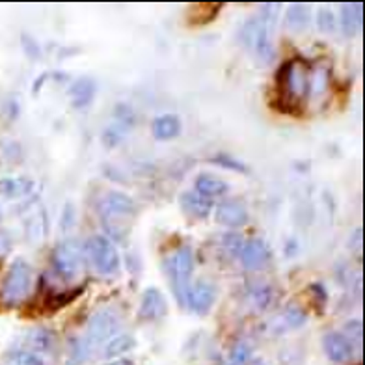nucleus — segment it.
<instances>
[{
  "mask_svg": "<svg viewBox=\"0 0 365 365\" xmlns=\"http://www.w3.org/2000/svg\"><path fill=\"white\" fill-rule=\"evenodd\" d=\"M237 257H239L240 264L248 270L264 269L270 263V259H272L269 246L264 245L261 239L245 240V245L239 250Z\"/></svg>",
  "mask_w": 365,
  "mask_h": 365,
  "instance_id": "nucleus-10",
  "label": "nucleus"
},
{
  "mask_svg": "<svg viewBox=\"0 0 365 365\" xmlns=\"http://www.w3.org/2000/svg\"><path fill=\"white\" fill-rule=\"evenodd\" d=\"M34 190V181L26 178H6L0 179V194L8 200H19L29 196Z\"/></svg>",
  "mask_w": 365,
  "mask_h": 365,
  "instance_id": "nucleus-20",
  "label": "nucleus"
},
{
  "mask_svg": "<svg viewBox=\"0 0 365 365\" xmlns=\"http://www.w3.org/2000/svg\"><path fill=\"white\" fill-rule=\"evenodd\" d=\"M242 245H245V239L239 233H226V235L222 237V250H224L226 255H231V257L239 255Z\"/></svg>",
  "mask_w": 365,
  "mask_h": 365,
  "instance_id": "nucleus-31",
  "label": "nucleus"
},
{
  "mask_svg": "<svg viewBox=\"0 0 365 365\" xmlns=\"http://www.w3.org/2000/svg\"><path fill=\"white\" fill-rule=\"evenodd\" d=\"M84 254L101 276H114L120 272V254L108 237L91 235L84 245Z\"/></svg>",
  "mask_w": 365,
  "mask_h": 365,
  "instance_id": "nucleus-6",
  "label": "nucleus"
},
{
  "mask_svg": "<svg viewBox=\"0 0 365 365\" xmlns=\"http://www.w3.org/2000/svg\"><path fill=\"white\" fill-rule=\"evenodd\" d=\"M8 248H10V239L6 237V233L0 231V252H6Z\"/></svg>",
  "mask_w": 365,
  "mask_h": 365,
  "instance_id": "nucleus-36",
  "label": "nucleus"
},
{
  "mask_svg": "<svg viewBox=\"0 0 365 365\" xmlns=\"http://www.w3.org/2000/svg\"><path fill=\"white\" fill-rule=\"evenodd\" d=\"M217 222L226 227H240L248 222V211L239 200H226L217 207Z\"/></svg>",
  "mask_w": 365,
  "mask_h": 365,
  "instance_id": "nucleus-14",
  "label": "nucleus"
},
{
  "mask_svg": "<svg viewBox=\"0 0 365 365\" xmlns=\"http://www.w3.org/2000/svg\"><path fill=\"white\" fill-rule=\"evenodd\" d=\"M345 337L352 343V346L360 349L361 343H364V322L360 319H351L345 324Z\"/></svg>",
  "mask_w": 365,
  "mask_h": 365,
  "instance_id": "nucleus-30",
  "label": "nucleus"
},
{
  "mask_svg": "<svg viewBox=\"0 0 365 365\" xmlns=\"http://www.w3.org/2000/svg\"><path fill=\"white\" fill-rule=\"evenodd\" d=\"M82 252L75 240H63L53 252V269L63 282H73L82 270Z\"/></svg>",
  "mask_w": 365,
  "mask_h": 365,
  "instance_id": "nucleus-7",
  "label": "nucleus"
},
{
  "mask_svg": "<svg viewBox=\"0 0 365 365\" xmlns=\"http://www.w3.org/2000/svg\"><path fill=\"white\" fill-rule=\"evenodd\" d=\"M285 24L291 30H302L309 24V8L304 4L289 6L287 14H285Z\"/></svg>",
  "mask_w": 365,
  "mask_h": 365,
  "instance_id": "nucleus-25",
  "label": "nucleus"
},
{
  "mask_svg": "<svg viewBox=\"0 0 365 365\" xmlns=\"http://www.w3.org/2000/svg\"><path fill=\"white\" fill-rule=\"evenodd\" d=\"M308 81L309 66L302 60L293 58L279 66L276 73V93L282 110H294L308 99Z\"/></svg>",
  "mask_w": 365,
  "mask_h": 365,
  "instance_id": "nucleus-2",
  "label": "nucleus"
},
{
  "mask_svg": "<svg viewBox=\"0 0 365 365\" xmlns=\"http://www.w3.org/2000/svg\"><path fill=\"white\" fill-rule=\"evenodd\" d=\"M136 345L135 337L129 336V334H120V336H114L112 339H108L103 349V358L106 360H114V358H120V356L127 354L129 351H133Z\"/></svg>",
  "mask_w": 365,
  "mask_h": 365,
  "instance_id": "nucleus-23",
  "label": "nucleus"
},
{
  "mask_svg": "<svg viewBox=\"0 0 365 365\" xmlns=\"http://www.w3.org/2000/svg\"><path fill=\"white\" fill-rule=\"evenodd\" d=\"M164 270L168 276V282L172 284L173 294L179 300V304H185L188 289H190V279L194 272V254L190 246H179L172 254L164 259Z\"/></svg>",
  "mask_w": 365,
  "mask_h": 365,
  "instance_id": "nucleus-5",
  "label": "nucleus"
},
{
  "mask_svg": "<svg viewBox=\"0 0 365 365\" xmlns=\"http://www.w3.org/2000/svg\"><path fill=\"white\" fill-rule=\"evenodd\" d=\"M6 365H47V361L26 349H14L6 358Z\"/></svg>",
  "mask_w": 365,
  "mask_h": 365,
  "instance_id": "nucleus-26",
  "label": "nucleus"
},
{
  "mask_svg": "<svg viewBox=\"0 0 365 365\" xmlns=\"http://www.w3.org/2000/svg\"><path fill=\"white\" fill-rule=\"evenodd\" d=\"M212 163H217V164H222V166H226V168H231V170H237V172H248L246 170L245 164H240L239 160L235 159H231V157H227L226 153H222L218 155L217 159H212Z\"/></svg>",
  "mask_w": 365,
  "mask_h": 365,
  "instance_id": "nucleus-35",
  "label": "nucleus"
},
{
  "mask_svg": "<svg viewBox=\"0 0 365 365\" xmlns=\"http://www.w3.org/2000/svg\"><path fill=\"white\" fill-rule=\"evenodd\" d=\"M364 26V6L360 2L341 6V29L345 36H356Z\"/></svg>",
  "mask_w": 365,
  "mask_h": 365,
  "instance_id": "nucleus-18",
  "label": "nucleus"
},
{
  "mask_svg": "<svg viewBox=\"0 0 365 365\" xmlns=\"http://www.w3.org/2000/svg\"><path fill=\"white\" fill-rule=\"evenodd\" d=\"M108 365H133V361H130V360H115V361H110Z\"/></svg>",
  "mask_w": 365,
  "mask_h": 365,
  "instance_id": "nucleus-37",
  "label": "nucleus"
},
{
  "mask_svg": "<svg viewBox=\"0 0 365 365\" xmlns=\"http://www.w3.org/2000/svg\"><path fill=\"white\" fill-rule=\"evenodd\" d=\"M349 250L360 259L361 252H364V231H361V227L354 230V233H352L351 239H349Z\"/></svg>",
  "mask_w": 365,
  "mask_h": 365,
  "instance_id": "nucleus-34",
  "label": "nucleus"
},
{
  "mask_svg": "<svg viewBox=\"0 0 365 365\" xmlns=\"http://www.w3.org/2000/svg\"><path fill=\"white\" fill-rule=\"evenodd\" d=\"M222 6H211V4H200V6H194L192 10L188 11V17H190V23L194 24H203V23H209L217 17V14L220 11Z\"/></svg>",
  "mask_w": 365,
  "mask_h": 365,
  "instance_id": "nucleus-27",
  "label": "nucleus"
},
{
  "mask_svg": "<svg viewBox=\"0 0 365 365\" xmlns=\"http://www.w3.org/2000/svg\"><path fill=\"white\" fill-rule=\"evenodd\" d=\"M82 291H84V287H77L73 289V291H69V293H60L56 294V297L48 298V309H53L54 312V309H60L63 308V306H68V304H71Z\"/></svg>",
  "mask_w": 365,
  "mask_h": 365,
  "instance_id": "nucleus-33",
  "label": "nucleus"
},
{
  "mask_svg": "<svg viewBox=\"0 0 365 365\" xmlns=\"http://www.w3.org/2000/svg\"><path fill=\"white\" fill-rule=\"evenodd\" d=\"M179 203H181V209L187 212L188 217L197 218V220H205L212 212V203L197 192L181 194Z\"/></svg>",
  "mask_w": 365,
  "mask_h": 365,
  "instance_id": "nucleus-16",
  "label": "nucleus"
},
{
  "mask_svg": "<svg viewBox=\"0 0 365 365\" xmlns=\"http://www.w3.org/2000/svg\"><path fill=\"white\" fill-rule=\"evenodd\" d=\"M322 349L324 354L328 356V360L334 364H346L352 360L354 356V346L345 337L341 331H328L322 337Z\"/></svg>",
  "mask_w": 365,
  "mask_h": 365,
  "instance_id": "nucleus-11",
  "label": "nucleus"
},
{
  "mask_svg": "<svg viewBox=\"0 0 365 365\" xmlns=\"http://www.w3.org/2000/svg\"><path fill=\"white\" fill-rule=\"evenodd\" d=\"M96 82L88 77L73 82L71 88H69V97H71L73 106L75 108H84V106L90 105L93 101V97H96Z\"/></svg>",
  "mask_w": 365,
  "mask_h": 365,
  "instance_id": "nucleus-19",
  "label": "nucleus"
},
{
  "mask_svg": "<svg viewBox=\"0 0 365 365\" xmlns=\"http://www.w3.org/2000/svg\"><path fill=\"white\" fill-rule=\"evenodd\" d=\"M181 133V120L175 114H163L155 118L153 136L157 140H172Z\"/></svg>",
  "mask_w": 365,
  "mask_h": 365,
  "instance_id": "nucleus-22",
  "label": "nucleus"
},
{
  "mask_svg": "<svg viewBox=\"0 0 365 365\" xmlns=\"http://www.w3.org/2000/svg\"><path fill=\"white\" fill-rule=\"evenodd\" d=\"M34 289V270L24 259H15L0 282V304L4 308H17Z\"/></svg>",
  "mask_w": 365,
  "mask_h": 365,
  "instance_id": "nucleus-4",
  "label": "nucleus"
},
{
  "mask_svg": "<svg viewBox=\"0 0 365 365\" xmlns=\"http://www.w3.org/2000/svg\"><path fill=\"white\" fill-rule=\"evenodd\" d=\"M306 321H308V317H306L304 309H300L298 306H285L269 321V331L278 336V334H285V331L304 327Z\"/></svg>",
  "mask_w": 365,
  "mask_h": 365,
  "instance_id": "nucleus-12",
  "label": "nucleus"
},
{
  "mask_svg": "<svg viewBox=\"0 0 365 365\" xmlns=\"http://www.w3.org/2000/svg\"><path fill=\"white\" fill-rule=\"evenodd\" d=\"M88 352H90V346L86 345L84 339H73L71 346H69L68 365H82L86 360Z\"/></svg>",
  "mask_w": 365,
  "mask_h": 365,
  "instance_id": "nucleus-29",
  "label": "nucleus"
},
{
  "mask_svg": "<svg viewBox=\"0 0 365 365\" xmlns=\"http://www.w3.org/2000/svg\"><path fill=\"white\" fill-rule=\"evenodd\" d=\"M166 312H168V304H166V298H164V294L160 293L159 289H145L144 293H142V298H140V319L157 321V319H163Z\"/></svg>",
  "mask_w": 365,
  "mask_h": 365,
  "instance_id": "nucleus-13",
  "label": "nucleus"
},
{
  "mask_svg": "<svg viewBox=\"0 0 365 365\" xmlns=\"http://www.w3.org/2000/svg\"><path fill=\"white\" fill-rule=\"evenodd\" d=\"M248 300L257 312H264L267 308L272 306L274 300V289L269 284H255L254 287L248 291Z\"/></svg>",
  "mask_w": 365,
  "mask_h": 365,
  "instance_id": "nucleus-24",
  "label": "nucleus"
},
{
  "mask_svg": "<svg viewBox=\"0 0 365 365\" xmlns=\"http://www.w3.org/2000/svg\"><path fill=\"white\" fill-rule=\"evenodd\" d=\"M278 4H264L257 15L242 24L239 32L240 43L255 54L257 60L263 63H270L274 60V39L272 32L276 29L278 17Z\"/></svg>",
  "mask_w": 365,
  "mask_h": 365,
  "instance_id": "nucleus-1",
  "label": "nucleus"
},
{
  "mask_svg": "<svg viewBox=\"0 0 365 365\" xmlns=\"http://www.w3.org/2000/svg\"><path fill=\"white\" fill-rule=\"evenodd\" d=\"M23 349L43 358L45 354H53L56 351V336L53 334V330H47V328L30 330L26 336V346Z\"/></svg>",
  "mask_w": 365,
  "mask_h": 365,
  "instance_id": "nucleus-15",
  "label": "nucleus"
},
{
  "mask_svg": "<svg viewBox=\"0 0 365 365\" xmlns=\"http://www.w3.org/2000/svg\"><path fill=\"white\" fill-rule=\"evenodd\" d=\"M331 82V69L327 63H319L315 68H309V81H308V97L319 99L328 91Z\"/></svg>",
  "mask_w": 365,
  "mask_h": 365,
  "instance_id": "nucleus-17",
  "label": "nucleus"
},
{
  "mask_svg": "<svg viewBox=\"0 0 365 365\" xmlns=\"http://www.w3.org/2000/svg\"><path fill=\"white\" fill-rule=\"evenodd\" d=\"M215 302H217V287L207 279H200L194 285H190L187 298H185V304L188 306V309L200 315V317L211 312Z\"/></svg>",
  "mask_w": 365,
  "mask_h": 365,
  "instance_id": "nucleus-9",
  "label": "nucleus"
},
{
  "mask_svg": "<svg viewBox=\"0 0 365 365\" xmlns=\"http://www.w3.org/2000/svg\"><path fill=\"white\" fill-rule=\"evenodd\" d=\"M121 315L115 308H103L97 313H93V317L88 322V334H86V345L93 346L99 345L103 341H108L114 337V334L120 330Z\"/></svg>",
  "mask_w": 365,
  "mask_h": 365,
  "instance_id": "nucleus-8",
  "label": "nucleus"
},
{
  "mask_svg": "<svg viewBox=\"0 0 365 365\" xmlns=\"http://www.w3.org/2000/svg\"><path fill=\"white\" fill-rule=\"evenodd\" d=\"M317 26L322 34H331L336 30V15L328 8H321L317 11Z\"/></svg>",
  "mask_w": 365,
  "mask_h": 365,
  "instance_id": "nucleus-32",
  "label": "nucleus"
},
{
  "mask_svg": "<svg viewBox=\"0 0 365 365\" xmlns=\"http://www.w3.org/2000/svg\"><path fill=\"white\" fill-rule=\"evenodd\" d=\"M196 192L203 197H217L227 192V182L212 173H200L196 178Z\"/></svg>",
  "mask_w": 365,
  "mask_h": 365,
  "instance_id": "nucleus-21",
  "label": "nucleus"
},
{
  "mask_svg": "<svg viewBox=\"0 0 365 365\" xmlns=\"http://www.w3.org/2000/svg\"><path fill=\"white\" fill-rule=\"evenodd\" d=\"M97 211H99V218H101L106 233L110 235V240H121L125 239L127 231L130 230V220L136 217L138 205L127 194L108 190L99 197Z\"/></svg>",
  "mask_w": 365,
  "mask_h": 365,
  "instance_id": "nucleus-3",
  "label": "nucleus"
},
{
  "mask_svg": "<svg viewBox=\"0 0 365 365\" xmlns=\"http://www.w3.org/2000/svg\"><path fill=\"white\" fill-rule=\"evenodd\" d=\"M252 360V346L246 341H239L233 345L230 352V365H248Z\"/></svg>",
  "mask_w": 365,
  "mask_h": 365,
  "instance_id": "nucleus-28",
  "label": "nucleus"
}]
</instances>
